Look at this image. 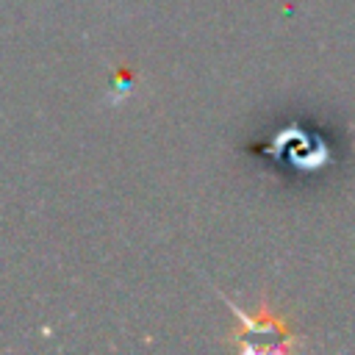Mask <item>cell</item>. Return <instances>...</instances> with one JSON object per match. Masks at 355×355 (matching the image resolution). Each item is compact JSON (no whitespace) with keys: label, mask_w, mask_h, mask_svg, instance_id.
<instances>
[{"label":"cell","mask_w":355,"mask_h":355,"mask_svg":"<svg viewBox=\"0 0 355 355\" xmlns=\"http://www.w3.org/2000/svg\"><path fill=\"white\" fill-rule=\"evenodd\" d=\"M114 92H116V97H111V103H114V105H116V103H122V97L133 92V75H130L128 69H119V72H116Z\"/></svg>","instance_id":"obj_1"}]
</instances>
